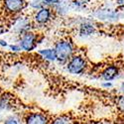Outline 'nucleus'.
<instances>
[{
  "label": "nucleus",
  "instance_id": "nucleus-1",
  "mask_svg": "<svg viewBox=\"0 0 124 124\" xmlns=\"http://www.w3.org/2000/svg\"><path fill=\"white\" fill-rule=\"evenodd\" d=\"M54 50L56 52L57 62L60 65H67L68 62L76 55L75 44L70 39H60L54 44Z\"/></svg>",
  "mask_w": 124,
  "mask_h": 124
},
{
  "label": "nucleus",
  "instance_id": "nucleus-2",
  "mask_svg": "<svg viewBox=\"0 0 124 124\" xmlns=\"http://www.w3.org/2000/svg\"><path fill=\"white\" fill-rule=\"evenodd\" d=\"M107 2L108 1H106V3L99 5L96 9H94V11L91 12V15L101 22L113 23L118 21L119 18L121 17V12L119 11L118 8L109 5Z\"/></svg>",
  "mask_w": 124,
  "mask_h": 124
},
{
  "label": "nucleus",
  "instance_id": "nucleus-3",
  "mask_svg": "<svg viewBox=\"0 0 124 124\" xmlns=\"http://www.w3.org/2000/svg\"><path fill=\"white\" fill-rule=\"evenodd\" d=\"M33 25L34 23H33L32 18H30L28 15L20 14L16 16V18L10 24L9 29L11 30V32L15 36L19 38L20 36H22L23 34L29 32V31H32Z\"/></svg>",
  "mask_w": 124,
  "mask_h": 124
},
{
  "label": "nucleus",
  "instance_id": "nucleus-4",
  "mask_svg": "<svg viewBox=\"0 0 124 124\" xmlns=\"http://www.w3.org/2000/svg\"><path fill=\"white\" fill-rule=\"evenodd\" d=\"M87 69V61L86 59L78 54H76L71 57V59L67 63L66 70L68 73L74 76H80L85 74Z\"/></svg>",
  "mask_w": 124,
  "mask_h": 124
},
{
  "label": "nucleus",
  "instance_id": "nucleus-5",
  "mask_svg": "<svg viewBox=\"0 0 124 124\" xmlns=\"http://www.w3.org/2000/svg\"><path fill=\"white\" fill-rule=\"evenodd\" d=\"M26 8H28L27 0H2V9L9 16L23 14Z\"/></svg>",
  "mask_w": 124,
  "mask_h": 124
},
{
  "label": "nucleus",
  "instance_id": "nucleus-6",
  "mask_svg": "<svg viewBox=\"0 0 124 124\" xmlns=\"http://www.w3.org/2000/svg\"><path fill=\"white\" fill-rule=\"evenodd\" d=\"M18 44L22 51L32 52L40 44L39 35L36 34L34 31H29L18 38Z\"/></svg>",
  "mask_w": 124,
  "mask_h": 124
},
{
  "label": "nucleus",
  "instance_id": "nucleus-7",
  "mask_svg": "<svg viewBox=\"0 0 124 124\" xmlns=\"http://www.w3.org/2000/svg\"><path fill=\"white\" fill-rule=\"evenodd\" d=\"M54 10L51 7H43L39 9L38 11L34 12V15L32 17L34 25H37L38 27H45L47 26L55 16Z\"/></svg>",
  "mask_w": 124,
  "mask_h": 124
},
{
  "label": "nucleus",
  "instance_id": "nucleus-8",
  "mask_svg": "<svg viewBox=\"0 0 124 124\" xmlns=\"http://www.w3.org/2000/svg\"><path fill=\"white\" fill-rule=\"evenodd\" d=\"M51 119L42 111H31L28 112L24 117L23 124H50Z\"/></svg>",
  "mask_w": 124,
  "mask_h": 124
},
{
  "label": "nucleus",
  "instance_id": "nucleus-9",
  "mask_svg": "<svg viewBox=\"0 0 124 124\" xmlns=\"http://www.w3.org/2000/svg\"><path fill=\"white\" fill-rule=\"evenodd\" d=\"M78 32L80 37L86 38V37H89L95 34L96 27L91 20L84 19L78 24Z\"/></svg>",
  "mask_w": 124,
  "mask_h": 124
},
{
  "label": "nucleus",
  "instance_id": "nucleus-10",
  "mask_svg": "<svg viewBox=\"0 0 124 124\" xmlns=\"http://www.w3.org/2000/svg\"><path fill=\"white\" fill-rule=\"evenodd\" d=\"M120 75V70L115 65H108L100 71V78L103 81H111L116 79Z\"/></svg>",
  "mask_w": 124,
  "mask_h": 124
},
{
  "label": "nucleus",
  "instance_id": "nucleus-11",
  "mask_svg": "<svg viewBox=\"0 0 124 124\" xmlns=\"http://www.w3.org/2000/svg\"><path fill=\"white\" fill-rule=\"evenodd\" d=\"M13 102H14V98L12 94L8 93V92L0 94V112L12 109Z\"/></svg>",
  "mask_w": 124,
  "mask_h": 124
},
{
  "label": "nucleus",
  "instance_id": "nucleus-12",
  "mask_svg": "<svg viewBox=\"0 0 124 124\" xmlns=\"http://www.w3.org/2000/svg\"><path fill=\"white\" fill-rule=\"evenodd\" d=\"M38 55L48 62H57V56L54 48H44L38 51Z\"/></svg>",
  "mask_w": 124,
  "mask_h": 124
},
{
  "label": "nucleus",
  "instance_id": "nucleus-13",
  "mask_svg": "<svg viewBox=\"0 0 124 124\" xmlns=\"http://www.w3.org/2000/svg\"><path fill=\"white\" fill-rule=\"evenodd\" d=\"M54 10V12L56 15L59 16H65L70 11V2L67 1H61L59 4L54 6L52 8Z\"/></svg>",
  "mask_w": 124,
  "mask_h": 124
},
{
  "label": "nucleus",
  "instance_id": "nucleus-14",
  "mask_svg": "<svg viewBox=\"0 0 124 124\" xmlns=\"http://www.w3.org/2000/svg\"><path fill=\"white\" fill-rule=\"evenodd\" d=\"M50 124H74V120L69 114H62L52 119Z\"/></svg>",
  "mask_w": 124,
  "mask_h": 124
},
{
  "label": "nucleus",
  "instance_id": "nucleus-15",
  "mask_svg": "<svg viewBox=\"0 0 124 124\" xmlns=\"http://www.w3.org/2000/svg\"><path fill=\"white\" fill-rule=\"evenodd\" d=\"M70 10H73V11L81 12V11H85V9L87 7V5L82 3L80 0H70Z\"/></svg>",
  "mask_w": 124,
  "mask_h": 124
},
{
  "label": "nucleus",
  "instance_id": "nucleus-16",
  "mask_svg": "<svg viewBox=\"0 0 124 124\" xmlns=\"http://www.w3.org/2000/svg\"><path fill=\"white\" fill-rule=\"evenodd\" d=\"M43 7H45L43 0H32V1L28 2V8H31L32 10H34L35 12Z\"/></svg>",
  "mask_w": 124,
  "mask_h": 124
},
{
  "label": "nucleus",
  "instance_id": "nucleus-17",
  "mask_svg": "<svg viewBox=\"0 0 124 124\" xmlns=\"http://www.w3.org/2000/svg\"><path fill=\"white\" fill-rule=\"evenodd\" d=\"M115 104H116V107L118 108V110L121 111L122 113H124V94H121L120 96H118L116 98Z\"/></svg>",
  "mask_w": 124,
  "mask_h": 124
},
{
  "label": "nucleus",
  "instance_id": "nucleus-18",
  "mask_svg": "<svg viewBox=\"0 0 124 124\" xmlns=\"http://www.w3.org/2000/svg\"><path fill=\"white\" fill-rule=\"evenodd\" d=\"M3 124H20V121H19V119H18L16 116H14V115H9V116H7V117L4 119Z\"/></svg>",
  "mask_w": 124,
  "mask_h": 124
},
{
  "label": "nucleus",
  "instance_id": "nucleus-19",
  "mask_svg": "<svg viewBox=\"0 0 124 124\" xmlns=\"http://www.w3.org/2000/svg\"><path fill=\"white\" fill-rule=\"evenodd\" d=\"M43 1H44L45 6L53 8L54 6H56L57 4H59L62 1V0H43Z\"/></svg>",
  "mask_w": 124,
  "mask_h": 124
},
{
  "label": "nucleus",
  "instance_id": "nucleus-20",
  "mask_svg": "<svg viewBox=\"0 0 124 124\" xmlns=\"http://www.w3.org/2000/svg\"><path fill=\"white\" fill-rule=\"evenodd\" d=\"M8 48H9V50L11 51V52H13V53H19V52H21V51H22L18 43H13V44H10V45L8 46Z\"/></svg>",
  "mask_w": 124,
  "mask_h": 124
},
{
  "label": "nucleus",
  "instance_id": "nucleus-21",
  "mask_svg": "<svg viewBox=\"0 0 124 124\" xmlns=\"http://www.w3.org/2000/svg\"><path fill=\"white\" fill-rule=\"evenodd\" d=\"M113 2H114L116 8H118L119 10L120 9L124 10V0H113Z\"/></svg>",
  "mask_w": 124,
  "mask_h": 124
},
{
  "label": "nucleus",
  "instance_id": "nucleus-22",
  "mask_svg": "<svg viewBox=\"0 0 124 124\" xmlns=\"http://www.w3.org/2000/svg\"><path fill=\"white\" fill-rule=\"evenodd\" d=\"M8 28H9V26H6L4 23L0 22V36H2L6 32V31L8 30Z\"/></svg>",
  "mask_w": 124,
  "mask_h": 124
},
{
  "label": "nucleus",
  "instance_id": "nucleus-23",
  "mask_svg": "<svg viewBox=\"0 0 124 124\" xmlns=\"http://www.w3.org/2000/svg\"><path fill=\"white\" fill-rule=\"evenodd\" d=\"M101 86H102L103 88L108 89V88H111V87L113 86V84H112L111 81H103L102 84H101Z\"/></svg>",
  "mask_w": 124,
  "mask_h": 124
},
{
  "label": "nucleus",
  "instance_id": "nucleus-24",
  "mask_svg": "<svg viewBox=\"0 0 124 124\" xmlns=\"http://www.w3.org/2000/svg\"><path fill=\"white\" fill-rule=\"evenodd\" d=\"M8 46H9V44L7 43L6 40L0 39V47H1V48H8Z\"/></svg>",
  "mask_w": 124,
  "mask_h": 124
},
{
  "label": "nucleus",
  "instance_id": "nucleus-25",
  "mask_svg": "<svg viewBox=\"0 0 124 124\" xmlns=\"http://www.w3.org/2000/svg\"><path fill=\"white\" fill-rule=\"evenodd\" d=\"M94 124H113V123L108 120H100V121H96Z\"/></svg>",
  "mask_w": 124,
  "mask_h": 124
},
{
  "label": "nucleus",
  "instance_id": "nucleus-26",
  "mask_svg": "<svg viewBox=\"0 0 124 124\" xmlns=\"http://www.w3.org/2000/svg\"><path fill=\"white\" fill-rule=\"evenodd\" d=\"M120 91H121V93L122 94H124V81L123 82H121V85H120Z\"/></svg>",
  "mask_w": 124,
  "mask_h": 124
},
{
  "label": "nucleus",
  "instance_id": "nucleus-27",
  "mask_svg": "<svg viewBox=\"0 0 124 124\" xmlns=\"http://www.w3.org/2000/svg\"><path fill=\"white\" fill-rule=\"evenodd\" d=\"M80 1H81L82 3H85V5H88V4H90L91 0H80Z\"/></svg>",
  "mask_w": 124,
  "mask_h": 124
},
{
  "label": "nucleus",
  "instance_id": "nucleus-28",
  "mask_svg": "<svg viewBox=\"0 0 124 124\" xmlns=\"http://www.w3.org/2000/svg\"><path fill=\"white\" fill-rule=\"evenodd\" d=\"M62 1H67V2H70V0H62Z\"/></svg>",
  "mask_w": 124,
  "mask_h": 124
},
{
  "label": "nucleus",
  "instance_id": "nucleus-29",
  "mask_svg": "<svg viewBox=\"0 0 124 124\" xmlns=\"http://www.w3.org/2000/svg\"><path fill=\"white\" fill-rule=\"evenodd\" d=\"M101 1H104V2H106V1H108V0H101Z\"/></svg>",
  "mask_w": 124,
  "mask_h": 124
},
{
  "label": "nucleus",
  "instance_id": "nucleus-30",
  "mask_svg": "<svg viewBox=\"0 0 124 124\" xmlns=\"http://www.w3.org/2000/svg\"><path fill=\"white\" fill-rule=\"evenodd\" d=\"M30 1H32V0H30Z\"/></svg>",
  "mask_w": 124,
  "mask_h": 124
}]
</instances>
